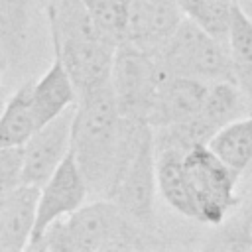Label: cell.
<instances>
[{
	"label": "cell",
	"mask_w": 252,
	"mask_h": 252,
	"mask_svg": "<svg viewBox=\"0 0 252 252\" xmlns=\"http://www.w3.org/2000/svg\"><path fill=\"white\" fill-rule=\"evenodd\" d=\"M150 128L148 122L126 118L120 112L110 83L79 96L71 150L91 197H110Z\"/></svg>",
	"instance_id": "1"
},
{
	"label": "cell",
	"mask_w": 252,
	"mask_h": 252,
	"mask_svg": "<svg viewBox=\"0 0 252 252\" xmlns=\"http://www.w3.org/2000/svg\"><path fill=\"white\" fill-rule=\"evenodd\" d=\"M159 244V234L128 219L114 201L94 199L65 220H55L32 250L51 252H118L146 250Z\"/></svg>",
	"instance_id": "2"
},
{
	"label": "cell",
	"mask_w": 252,
	"mask_h": 252,
	"mask_svg": "<svg viewBox=\"0 0 252 252\" xmlns=\"http://www.w3.org/2000/svg\"><path fill=\"white\" fill-rule=\"evenodd\" d=\"M156 55L169 75L191 77L209 85L217 81H236L228 47L209 35L191 18L179 24Z\"/></svg>",
	"instance_id": "3"
},
{
	"label": "cell",
	"mask_w": 252,
	"mask_h": 252,
	"mask_svg": "<svg viewBox=\"0 0 252 252\" xmlns=\"http://www.w3.org/2000/svg\"><path fill=\"white\" fill-rule=\"evenodd\" d=\"M189 195L195 209V220L219 226L238 205V177L205 146H195L183 156Z\"/></svg>",
	"instance_id": "4"
},
{
	"label": "cell",
	"mask_w": 252,
	"mask_h": 252,
	"mask_svg": "<svg viewBox=\"0 0 252 252\" xmlns=\"http://www.w3.org/2000/svg\"><path fill=\"white\" fill-rule=\"evenodd\" d=\"M167 77L171 75L163 69L156 53H150L130 41L116 45L110 87L118 108L126 118L148 122L154 96Z\"/></svg>",
	"instance_id": "5"
},
{
	"label": "cell",
	"mask_w": 252,
	"mask_h": 252,
	"mask_svg": "<svg viewBox=\"0 0 252 252\" xmlns=\"http://www.w3.org/2000/svg\"><path fill=\"white\" fill-rule=\"evenodd\" d=\"M156 142L154 128H150L126 163L108 199L114 201L128 219L150 230H156Z\"/></svg>",
	"instance_id": "6"
},
{
	"label": "cell",
	"mask_w": 252,
	"mask_h": 252,
	"mask_svg": "<svg viewBox=\"0 0 252 252\" xmlns=\"http://www.w3.org/2000/svg\"><path fill=\"white\" fill-rule=\"evenodd\" d=\"M89 197L91 195H89L87 181L71 150L65 156V159L59 163V167L51 173V177L39 187L35 228H33V236L30 240L28 250H32L37 244V240L55 220L75 213L81 205H85Z\"/></svg>",
	"instance_id": "7"
},
{
	"label": "cell",
	"mask_w": 252,
	"mask_h": 252,
	"mask_svg": "<svg viewBox=\"0 0 252 252\" xmlns=\"http://www.w3.org/2000/svg\"><path fill=\"white\" fill-rule=\"evenodd\" d=\"M77 106V104H75ZM75 106L67 108L47 124L39 126L24 144L22 183L43 185L71 152Z\"/></svg>",
	"instance_id": "8"
},
{
	"label": "cell",
	"mask_w": 252,
	"mask_h": 252,
	"mask_svg": "<svg viewBox=\"0 0 252 252\" xmlns=\"http://www.w3.org/2000/svg\"><path fill=\"white\" fill-rule=\"evenodd\" d=\"M53 57H57L69 73L77 94H87L110 83V71L116 45L102 37H79L53 41Z\"/></svg>",
	"instance_id": "9"
},
{
	"label": "cell",
	"mask_w": 252,
	"mask_h": 252,
	"mask_svg": "<svg viewBox=\"0 0 252 252\" xmlns=\"http://www.w3.org/2000/svg\"><path fill=\"white\" fill-rule=\"evenodd\" d=\"M185 20L175 0H130L126 39L150 53H158Z\"/></svg>",
	"instance_id": "10"
},
{
	"label": "cell",
	"mask_w": 252,
	"mask_h": 252,
	"mask_svg": "<svg viewBox=\"0 0 252 252\" xmlns=\"http://www.w3.org/2000/svg\"><path fill=\"white\" fill-rule=\"evenodd\" d=\"M207 91L209 83L205 81L179 75L167 77L154 96L152 108L148 112V124L152 128H159L197 116L203 108Z\"/></svg>",
	"instance_id": "11"
},
{
	"label": "cell",
	"mask_w": 252,
	"mask_h": 252,
	"mask_svg": "<svg viewBox=\"0 0 252 252\" xmlns=\"http://www.w3.org/2000/svg\"><path fill=\"white\" fill-rule=\"evenodd\" d=\"M39 185L22 183L4 197L0 213V252H20L30 246L37 217Z\"/></svg>",
	"instance_id": "12"
},
{
	"label": "cell",
	"mask_w": 252,
	"mask_h": 252,
	"mask_svg": "<svg viewBox=\"0 0 252 252\" xmlns=\"http://www.w3.org/2000/svg\"><path fill=\"white\" fill-rule=\"evenodd\" d=\"M79 100L77 89L65 71L63 63L53 57L51 67L43 73L41 79L33 81L32 85V108L37 122V128L65 112L67 108L75 106Z\"/></svg>",
	"instance_id": "13"
},
{
	"label": "cell",
	"mask_w": 252,
	"mask_h": 252,
	"mask_svg": "<svg viewBox=\"0 0 252 252\" xmlns=\"http://www.w3.org/2000/svg\"><path fill=\"white\" fill-rule=\"evenodd\" d=\"M219 159L238 177L252 175V114L222 126L209 142Z\"/></svg>",
	"instance_id": "14"
},
{
	"label": "cell",
	"mask_w": 252,
	"mask_h": 252,
	"mask_svg": "<svg viewBox=\"0 0 252 252\" xmlns=\"http://www.w3.org/2000/svg\"><path fill=\"white\" fill-rule=\"evenodd\" d=\"M183 156L185 154L179 150H156L158 191L173 211L187 219H195V209L185 177Z\"/></svg>",
	"instance_id": "15"
},
{
	"label": "cell",
	"mask_w": 252,
	"mask_h": 252,
	"mask_svg": "<svg viewBox=\"0 0 252 252\" xmlns=\"http://www.w3.org/2000/svg\"><path fill=\"white\" fill-rule=\"evenodd\" d=\"M201 118L219 132L222 126L252 114V100L244 94L236 81H217L209 85Z\"/></svg>",
	"instance_id": "16"
},
{
	"label": "cell",
	"mask_w": 252,
	"mask_h": 252,
	"mask_svg": "<svg viewBox=\"0 0 252 252\" xmlns=\"http://www.w3.org/2000/svg\"><path fill=\"white\" fill-rule=\"evenodd\" d=\"M32 85L24 83L6 102L0 114V146H24L37 130V122L32 108Z\"/></svg>",
	"instance_id": "17"
},
{
	"label": "cell",
	"mask_w": 252,
	"mask_h": 252,
	"mask_svg": "<svg viewBox=\"0 0 252 252\" xmlns=\"http://www.w3.org/2000/svg\"><path fill=\"white\" fill-rule=\"evenodd\" d=\"M32 0H0V49L6 63L18 65L28 39Z\"/></svg>",
	"instance_id": "18"
},
{
	"label": "cell",
	"mask_w": 252,
	"mask_h": 252,
	"mask_svg": "<svg viewBox=\"0 0 252 252\" xmlns=\"http://www.w3.org/2000/svg\"><path fill=\"white\" fill-rule=\"evenodd\" d=\"M205 250H252V187L244 205L219 224V230L203 246Z\"/></svg>",
	"instance_id": "19"
},
{
	"label": "cell",
	"mask_w": 252,
	"mask_h": 252,
	"mask_svg": "<svg viewBox=\"0 0 252 252\" xmlns=\"http://www.w3.org/2000/svg\"><path fill=\"white\" fill-rule=\"evenodd\" d=\"M226 47L236 75L252 69V18L236 2L232 6Z\"/></svg>",
	"instance_id": "20"
},
{
	"label": "cell",
	"mask_w": 252,
	"mask_h": 252,
	"mask_svg": "<svg viewBox=\"0 0 252 252\" xmlns=\"http://www.w3.org/2000/svg\"><path fill=\"white\" fill-rule=\"evenodd\" d=\"M24 171V146H0V195L6 197L22 185Z\"/></svg>",
	"instance_id": "21"
},
{
	"label": "cell",
	"mask_w": 252,
	"mask_h": 252,
	"mask_svg": "<svg viewBox=\"0 0 252 252\" xmlns=\"http://www.w3.org/2000/svg\"><path fill=\"white\" fill-rule=\"evenodd\" d=\"M236 83H238V87L244 91V94L252 100V69L238 73V75H236Z\"/></svg>",
	"instance_id": "22"
},
{
	"label": "cell",
	"mask_w": 252,
	"mask_h": 252,
	"mask_svg": "<svg viewBox=\"0 0 252 252\" xmlns=\"http://www.w3.org/2000/svg\"><path fill=\"white\" fill-rule=\"evenodd\" d=\"M234 2H236V4H238V6L252 18V0H234Z\"/></svg>",
	"instance_id": "23"
},
{
	"label": "cell",
	"mask_w": 252,
	"mask_h": 252,
	"mask_svg": "<svg viewBox=\"0 0 252 252\" xmlns=\"http://www.w3.org/2000/svg\"><path fill=\"white\" fill-rule=\"evenodd\" d=\"M6 102H8V98H6V91H4V87H2V83H0V114H2L4 106H6Z\"/></svg>",
	"instance_id": "24"
},
{
	"label": "cell",
	"mask_w": 252,
	"mask_h": 252,
	"mask_svg": "<svg viewBox=\"0 0 252 252\" xmlns=\"http://www.w3.org/2000/svg\"><path fill=\"white\" fill-rule=\"evenodd\" d=\"M2 207H4V197L0 195V213H2Z\"/></svg>",
	"instance_id": "25"
},
{
	"label": "cell",
	"mask_w": 252,
	"mask_h": 252,
	"mask_svg": "<svg viewBox=\"0 0 252 252\" xmlns=\"http://www.w3.org/2000/svg\"><path fill=\"white\" fill-rule=\"evenodd\" d=\"M2 69H4V63H2V61H0V73H2Z\"/></svg>",
	"instance_id": "26"
}]
</instances>
